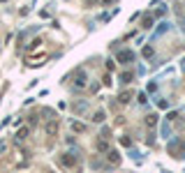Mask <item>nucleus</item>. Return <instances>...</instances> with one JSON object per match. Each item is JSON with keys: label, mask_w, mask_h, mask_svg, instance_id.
<instances>
[{"label": "nucleus", "mask_w": 185, "mask_h": 173, "mask_svg": "<svg viewBox=\"0 0 185 173\" xmlns=\"http://www.w3.org/2000/svg\"><path fill=\"white\" fill-rule=\"evenodd\" d=\"M134 55H132V51H125V53H120V60H132Z\"/></svg>", "instance_id": "obj_1"}]
</instances>
